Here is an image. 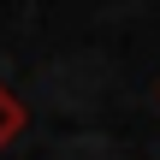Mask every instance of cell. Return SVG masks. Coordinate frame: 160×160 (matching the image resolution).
Returning <instances> with one entry per match:
<instances>
[{
	"label": "cell",
	"mask_w": 160,
	"mask_h": 160,
	"mask_svg": "<svg viewBox=\"0 0 160 160\" xmlns=\"http://www.w3.org/2000/svg\"><path fill=\"white\" fill-rule=\"evenodd\" d=\"M154 95H160V89H154Z\"/></svg>",
	"instance_id": "2"
},
{
	"label": "cell",
	"mask_w": 160,
	"mask_h": 160,
	"mask_svg": "<svg viewBox=\"0 0 160 160\" xmlns=\"http://www.w3.org/2000/svg\"><path fill=\"white\" fill-rule=\"evenodd\" d=\"M24 125H30V113H24V101H18V95H12V89L0 83V154L12 148V137H18Z\"/></svg>",
	"instance_id": "1"
}]
</instances>
